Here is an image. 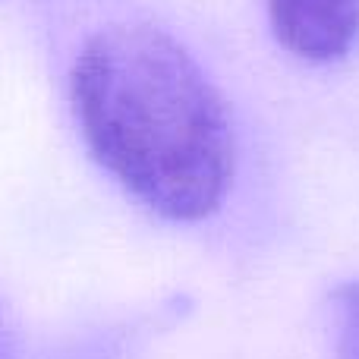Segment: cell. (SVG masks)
I'll list each match as a JSON object with an SVG mask.
<instances>
[{"label": "cell", "instance_id": "6da1fadb", "mask_svg": "<svg viewBox=\"0 0 359 359\" xmlns=\"http://www.w3.org/2000/svg\"><path fill=\"white\" fill-rule=\"evenodd\" d=\"M73 107L95 158L151 211L202 221L221 208L233 177L227 107L161 29L98 32L76 57Z\"/></svg>", "mask_w": 359, "mask_h": 359}, {"label": "cell", "instance_id": "7a4b0ae2", "mask_svg": "<svg viewBox=\"0 0 359 359\" xmlns=\"http://www.w3.org/2000/svg\"><path fill=\"white\" fill-rule=\"evenodd\" d=\"M274 38L303 60H337L359 35V0H268Z\"/></svg>", "mask_w": 359, "mask_h": 359}, {"label": "cell", "instance_id": "3957f363", "mask_svg": "<svg viewBox=\"0 0 359 359\" xmlns=\"http://www.w3.org/2000/svg\"><path fill=\"white\" fill-rule=\"evenodd\" d=\"M334 312L341 359H359V280L341 284L334 290Z\"/></svg>", "mask_w": 359, "mask_h": 359}]
</instances>
